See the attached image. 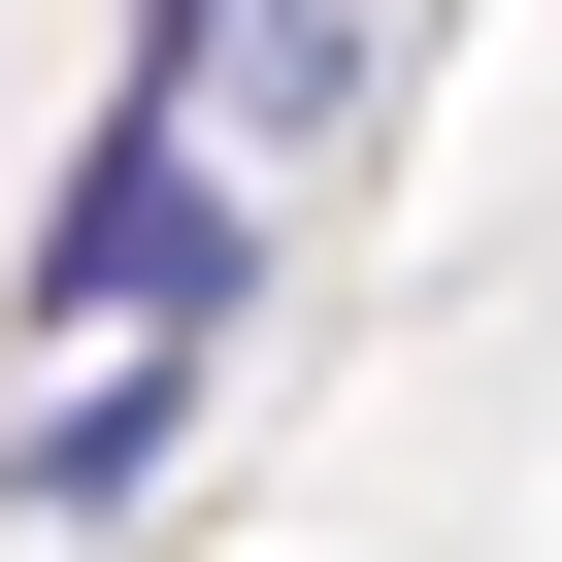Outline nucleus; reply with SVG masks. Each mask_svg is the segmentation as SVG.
<instances>
[{"label":"nucleus","mask_w":562,"mask_h":562,"mask_svg":"<svg viewBox=\"0 0 562 562\" xmlns=\"http://www.w3.org/2000/svg\"><path fill=\"white\" fill-rule=\"evenodd\" d=\"M232 331H265V232H199L166 299H133V364H67L34 430H0V496H34V529H100V496H133V463L199 430V364H232Z\"/></svg>","instance_id":"1"},{"label":"nucleus","mask_w":562,"mask_h":562,"mask_svg":"<svg viewBox=\"0 0 562 562\" xmlns=\"http://www.w3.org/2000/svg\"><path fill=\"white\" fill-rule=\"evenodd\" d=\"M199 232H232V199H199V100L133 67V100L67 133V199H34V299H0V331H133V299H166Z\"/></svg>","instance_id":"2"}]
</instances>
